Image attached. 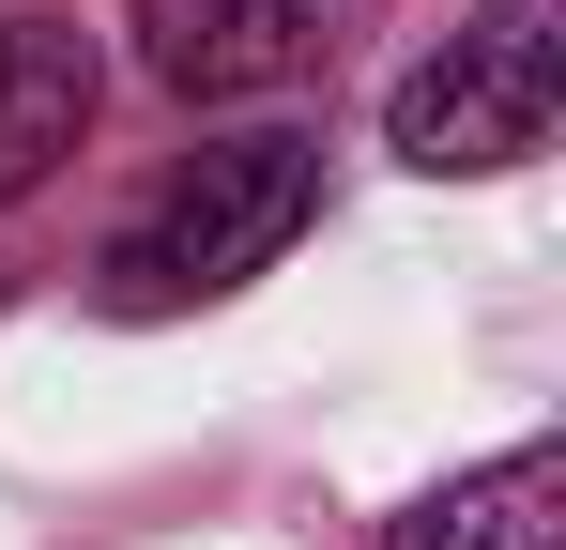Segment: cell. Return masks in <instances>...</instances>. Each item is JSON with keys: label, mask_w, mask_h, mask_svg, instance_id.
Returning <instances> with one entry per match:
<instances>
[{"label": "cell", "mask_w": 566, "mask_h": 550, "mask_svg": "<svg viewBox=\"0 0 566 550\" xmlns=\"http://www.w3.org/2000/svg\"><path fill=\"white\" fill-rule=\"evenodd\" d=\"M382 31V0H138V77L169 107H291Z\"/></svg>", "instance_id": "3957f363"}, {"label": "cell", "mask_w": 566, "mask_h": 550, "mask_svg": "<svg viewBox=\"0 0 566 550\" xmlns=\"http://www.w3.org/2000/svg\"><path fill=\"white\" fill-rule=\"evenodd\" d=\"M306 230H322V138L306 123H230L107 230L93 290H107V321H185V306H230L245 275H276Z\"/></svg>", "instance_id": "6da1fadb"}, {"label": "cell", "mask_w": 566, "mask_h": 550, "mask_svg": "<svg viewBox=\"0 0 566 550\" xmlns=\"http://www.w3.org/2000/svg\"><path fill=\"white\" fill-rule=\"evenodd\" d=\"M552 520H566V444H505L444 489H413L368 550H552Z\"/></svg>", "instance_id": "5b68a950"}, {"label": "cell", "mask_w": 566, "mask_h": 550, "mask_svg": "<svg viewBox=\"0 0 566 550\" xmlns=\"http://www.w3.org/2000/svg\"><path fill=\"white\" fill-rule=\"evenodd\" d=\"M93 92H107V62L77 15H0V199H31L93 138Z\"/></svg>", "instance_id": "277c9868"}, {"label": "cell", "mask_w": 566, "mask_h": 550, "mask_svg": "<svg viewBox=\"0 0 566 550\" xmlns=\"http://www.w3.org/2000/svg\"><path fill=\"white\" fill-rule=\"evenodd\" d=\"M552 107H566V0H474L460 31L382 92V154L429 169V183H490V169L552 154Z\"/></svg>", "instance_id": "7a4b0ae2"}]
</instances>
